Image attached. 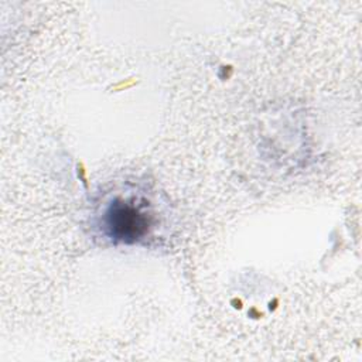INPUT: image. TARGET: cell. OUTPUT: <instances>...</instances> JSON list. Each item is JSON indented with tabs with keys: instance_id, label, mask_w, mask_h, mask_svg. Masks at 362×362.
<instances>
[{
	"instance_id": "1",
	"label": "cell",
	"mask_w": 362,
	"mask_h": 362,
	"mask_svg": "<svg viewBox=\"0 0 362 362\" xmlns=\"http://www.w3.org/2000/svg\"><path fill=\"white\" fill-rule=\"evenodd\" d=\"M102 225L110 239L133 243L148 233L151 215L134 198H117L109 204L102 218Z\"/></svg>"
}]
</instances>
